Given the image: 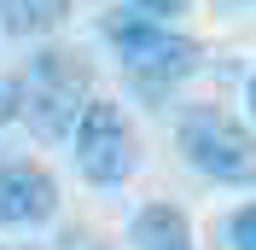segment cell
Instances as JSON below:
<instances>
[{"instance_id":"cell-12","label":"cell","mask_w":256,"mask_h":250,"mask_svg":"<svg viewBox=\"0 0 256 250\" xmlns=\"http://www.w3.org/2000/svg\"><path fill=\"white\" fill-rule=\"evenodd\" d=\"M0 250H18V244H0Z\"/></svg>"},{"instance_id":"cell-4","label":"cell","mask_w":256,"mask_h":250,"mask_svg":"<svg viewBox=\"0 0 256 250\" xmlns=\"http://www.w3.org/2000/svg\"><path fill=\"white\" fill-rule=\"evenodd\" d=\"M70 146H76V169L88 186H122L134 174V163H140V140H134V128H128L116 99H94L82 110Z\"/></svg>"},{"instance_id":"cell-5","label":"cell","mask_w":256,"mask_h":250,"mask_svg":"<svg viewBox=\"0 0 256 250\" xmlns=\"http://www.w3.org/2000/svg\"><path fill=\"white\" fill-rule=\"evenodd\" d=\"M58 216V180L35 157L0 152V227H47Z\"/></svg>"},{"instance_id":"cell-6","label":"cell","mask_w":256,"mask_h":250,"mask_svg":"<svg viewBox=\"0 0 256 250\" xmlns=\"http://www.w3.org/2000/svg\"><path fill=\"white\" fill-rule=\"evenodd\" d=\"M128 244L134 250H198L192 244V221L180 204H146V210H134V221H128Z\"/></svg>"},{"instance_id":"cell-9","label":"cell","mask_w":256,"mask_h":250,"mask_svg":"<svg viewBox=\"0 0 256 250\" xmlns=\"http://www.w3.org/2000/svg\"><path fill=\"white\" fill-rule=\"evenodd\" d=\"M24 122V82L18 76H0V128Z\"/></svg>"},{"instance_id":"cell-11","label":"cell","mask_w":256,"mask_h":250,"mask_svg":"<svg viewBox=\"0 0 256 250\" xmlns=\"http://www.w3.org/2000/svg\"><path fill=\"white\" fill-rule=\"evenodd\" d=\"M244 105H250V116H256V76L244 82Z\"/></svg>"},{"instance_id":"cell-10","label":"cell","mask_w":256,"mask_h":250,"mask_svg":"<svg viewBox=\"0 0 256 250\" xmlns=\"http://www.w3.org/2000/svg\"><path fill=\"white\" fill-rule=\"evenodd\" d=\"M192 0H134V12H152V18H180Z\"/></svg>"},{"instance_id":"cell-3","label":"cell","mask_w":256,"mask_h":250,"mask_svg":"<svg viewBox=\"0 0 256 250\" xmlns=\"http://www.w3.org/2000/svg\"><path fill=\"white\" fill-rule=\"evenodd\" d=\"M175 146L216 186H256V128L227 116L222 105H186L175 122Z\"/></svg>"},{"instance_id":"cell-1","label":"cell","mask_w":256,"mask_h":250,"mask_svg":"<svg viewBox=\"0 0 256 250\" xmlns=\"http://www.w3.org/2000/svg\"><path fill=\"white\" fill-rule=\"evenodd\" d=\"M105 41L116 47L128 82L146 99H163L169 88H180L204 58V47L192 35L169 30V18H152V12H111L105 18Z\"/></svg>"},{"instance_id":"cell-7","label":"cell","mask_w":256,"mask_h":250,"mask_svg":"<svg viewBox=\"0 0 256 250\" xmlns=\"http://www.w3.org/2000/svg\"><path fill=\"white\" fill-rule=\"evenodd\" d=\"M76 0H0V30L18 41H47L70 24Z\"/></svg>"},{"instance_id":"cell-8","label":"cell","mask_w":256,"mask_h":250,"mask_svg":"<svg viewBox=\"0 0 256 250\" xmlns=\"http://www.w3.org/2000/svg\"><path fill=\"white\" fill-rule=\"evenodd\" d=\"M222 233H227V250H256V204H239Z\"/></svg>"},{"instance_id":"cell-2","label":"cell","mask_w":256,"mask_h":250,"mask_svg":"<svg viewBox=\"0 0 256 250\" xmlns=\"http://www.w3.org/2000/svg\"><path fill=\"white\" fill-rule=\"evenodd\" d=\"M94 105V70L88 58L70 47H41L30 58V76H24V122H30L35 140H70L82 122V110Z\"/></svg>"}]
</instances>
